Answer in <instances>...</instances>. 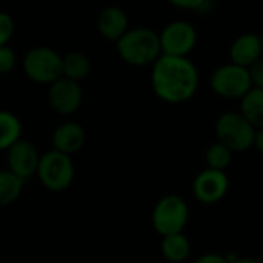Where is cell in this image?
Listing matches in <instances>:
<instances>
[{"label": "cell", "instance_id": "1", "mask_svg": "<svg viewBox=\"0 0 263 263\" xmlns=\"http://www.w3.org/2000/svg\"><path fill=\"white\" fill-rule=\"evenodd\" d=\"M151 86L154 94L171 105L191 100L199 89V71L190 57L162 54L151 66Z\"/></svg>", "mask_w": 263, "mask_h": 263}, {"label": "cell", "instance_id": "2", "mask_svg": "<svg viewBox=\"0 0 263 263\" xmlns=\"http://www.w3.org/2000/svg\"><path fill=\"white\" fill-rule=\"evenodd\" d=\"M119 57L129 66H153L162 55L160 37L151 28H129L116 43Z\"/></svg>", "mask_w": 263, "mask_h": 263}, {"label": "cell", "instance_id": "3", "mask_svg": "<svg viewBox=\"0 0 263 263\" xmlns=\"http://www.w3.org/2000/svg\"><path fill=\"white\" fill-rule=\"evenodd\" d=\"M63 55L51 46H34L31 48L22 62L25 76L40 85H51L63 76L62 69Z\"/></svg>", "mask_w": 263, "mask_h": 263}, {"label": "cell", "instance_id": "4", "mask_svg": "<svg viewBox=\"0 0 263 263\" xmlns=\"http://www.w3.org/2000/svg\"><path fill=\"white\" fill-rule=\"evenodd\" d=\"M40 183L51 193H62L66 191L76 176L74 162L71 156L63 154L60 151L51 149L42 154L40 163L35 174Z\"/></svg>", "mask_w": 263, "mask_h": 263}, {"label": "cell", "instance_id": "5", "mask_svg": "<svg viewBox=\"0 0 263 263\" xmlns=\"http://www.w3.org/2000/svg\"><path fill=\"white\" fill-rule=\"evenodd\" d=\"M216 136L220 143L233 153L247 151L254 146L256 128L240 112H225L216 122Z\"/></svg>", "mask_w": 263, "mask_h": 263}, {"label": "cell", "instance_id": "6", "mask_svg": "<svg viewBox=\"0 0 263 263\" xmlns=\"http://www.w3.org/2000/svg\"><path fill=\"white\" fill-rule=\"evenodd\" d=\"M210 88L219 97L240 100L253 88L250 71L231 62L220 65L210 76Z\"/></svg>", "mask_w": 263, "mask_h": 263}, {"label": "cell", "instance_id": "7", "mask_svg": "<svg viewBox=\"0 0 263 263\" xmlns=\"http://www.w3.org/2000/svg\"><path fill=\"white\" fill-rule=\"evenodd\" d=\"M190 211L186 202L179 196H166L157 202L153 211V227L162 236L183 233Z\"/></svg>", "mask_w": 263, "mask_h": 263}, {"label": "cell", "instance_id": "8", "mask_svg": "<svg viewBox=\"0 0 263 263\" xmlns=\"http://www.w3.org/2000/svg\"><path fill=\"white\" fill-rule=\"evenodd\" d=\"M162 54L174 57H190L199 42L197 29L193 23L183 18L173 20L159 32Z\"/></svg>", "mask_w": 263, "mask_h": 263}, {"label": "cell", "instance_id": "9", "mask_svg": "<svg viewBox=\"0 0 263 263\" xmlns=\"http://www.w3.org/2000/svg\"><path fill=\"white\" fill-rule=\"evenodd\" d=\"M48 102L60 116L74 114L83 102V88L80 82L62 76L48 89Z\"/></svg>", "mask_w": 263, "mask_h": 263}, {"label": "cell", "instance_id": "10", "mask_svg": "<svg viewBox=\"0 0 263 263\" xmlns=\"http://www.w3.org/2000/svg\"><path fill=\"white\" fill-rule=\"evenodd\" d=\"M40 157L42 154H39V149L34 143L20 139L6 151V170L25 182L37 174Z\"/></svg>", "mask_w": 263, "mask_h": 263}, {"label": "cell", "instance_id": "11", "mask_svg": "<svg viewBox=\"0 0 263 263\" xmlns=\"http://www.w3.org/2000/svg\"><path fill=\"white\" fill-rule=\"evenodd\" d=\"M228 188H230V180L225 171L211 170V168L202 171L196 177L193 185L196 199L205 205H213L220 202L227 196Z\"/></svg>", "mask_w": 263, "mask_h": 263}, {"label": "cell", "instance_id": "12", "mask_svg": "<svg viewBox=\"0 0 263 263\" xmlns=\"http://www.w3.org/2000/svg\"><path fill=\"white\" fill-rule=\"evenodd\" d=\"M263 57L260 34L245 32L237 35L230 46V60L243 68H250L254 62Z\"/></svg>", "mask_w": 263, "mask_h": 263}, {"label": "cell", "instance_id": "13", "mask_svg": "<svg viewBox=\"0 0 263 263\" xmlns=\"http://www.w3.org/2000/svg\"><path fill=\"white\" fill-rule=\"evenodd\" d=\"M96 25L103 39L117 43L122 35L129 29V18L122 8L111 5L105 6L99 12Z\"/></svg>", "mask_w": 263, "mask_h": 263}, {"label": "cell", "instance_id": "14", "mask_svg": "<svg viewBox=\"0 0 263 263\" xmlns=\"http://www.w3.org/2000/svg\"><path fill=\"white\" fill-rule=\"evenodd\" d=\"M86 142V131L77 122H63L52 133V149L72 156L79 153Z\"/></svg>", "mask_w": 263, "mask_h": 263}, {"label": "cell", "instance_id": "15", "mask_svg": "<svg viewBox=\"0 0 263 263\" xmlns=\"http://www.w3.org/2000/svg\"><path fill=\"white\" fill-rule=\"evenodd\" d=\"M240 114L256 128H263V89L251 88L240 99Z\"/></svg>", "mask_w": 263, "mask_h": 263}, {"label": "cell", "instance_id": "16", "mask_svg": "<svg viewBox=\"0 0 263 263\" xmlns=\"http://www.w3.org/2000/svg\"><path fill=\"white\" fill-rule=\"evenodd\" d=\"M20 119L6 109H0V151H8L17 140L22 139Z\"/></svg>", "mask_w": 263, "mask_h": 263}, {"label": "cell", "instance_id": "17", "mask_svg": "<svg viewBox=\"0 0 263 263\" xmlns=\"http://www.w3.org/2000/svg\"><path fill=\"white\" fill-rule=\"evenodd\" d=\"M62 69H63L65 77L82 82L91 72V60L85 52L71 51V52L63 55Z\"/></svg>", "mask_w": 263, "mask_h": 263}, {"label": "cell", "instance_id": "18", "mask_svg": "<svg viewBox=\"0 0 263 263\" xmlns=\"http://www.w3.org/2000/svg\"><path fill=\"white\" fill-rule=\"evenodd\" d=\"M160 250L165 259H168L170 262L179 263L188 259L191 243L186 236H183V233H179L173 236H165L160 243Z\"/></svg>", "mask_w": 263, "mask_h": 263}, {"label": "cell", "instance_id": "19", "mask_svg": "<svg viewBox=\"0 0 263 263\" xmlns=\"http://www.w3.org/2000/svg\"><path fill=\"white\" fill-rule=\"evenodd\" d=\"M23 180L9 170H0V206H9L18 200L23 191Z\"/></svg>", "mask_w": 263, "mask_h": 263}, {"label": "cell", "instance_id": "20", "mask_svg": "<svg viewBox=\"0 0 263 263\" xmlns=\"http://www.w3.org/2000/svg\"><path fill=\"white\" fill-rule=\"evenodd\" d=\"M206 163L208 168L211 170H219V171H225L231 160H233V151L230 148H227L223 143L217 142L214 145H211L206 151Z\"/></svg>", "mask_w": 263, "mask_h": 263}, {"label": "cell", "instance_id": "21", "mask_svg": "<svg viewBox=\"0 0 263 263\" xmlns=\"http://www.w3.org/2000/svg\"><path fill=\"white\" fill-rule=\"evenodd\" d=\"M166 2L170 5H173L174 8L193 11V12H199V14L208 12L213 6V0H166Z\"/></svg>", "mask_w": 263, "mask_h": 263}, {"label": "cell", "instance_id": "22", "mask_svg": "<svg viewBox=\"0 0 263 263\" xmlns=\"http://www.w3.org/2000/svg\"><path fill=\"white\" fill-rule=\"evenodd\" d=\"M17 65V54L9 45L0 46V76H6L14 71Z\"/></svg>", "mask_w": 263, "mask_h": 263}, {"label": "cell", "instance_id": "23", "mask_svg": "<svg viewBox=\"0 0 263 263\" xmlns=\"http://www.w3.org/2000/svg\"><path fill=\"white\" fill-rule=\"evenodd\" d=\"M15 31V23L11 14L0 11V46L8 45Z\"/></svg>", "mask_w": 263, "mask_h": 263}, {"label": "cell", "instance_id": "24", "mask_svg": "<svg viewBox=\"0 0 263 263\" xmlns=\"http://www.w3.org/2000/svg\"><path fill=\"white\" fill-rule=\"evenodd\" d=\"M250 77H251V83L254 88H262L263 89V57H260L257 62H254L250 68Z\"/></svg>", "mask_w": 263, "mask_h": 263}, {"label": "cell", "instance_id": "25", "mask_svg": "<svg viewBox=\"0 0 263 263\" xmlns=\"http://www.w3.org/2000/svg\"><path fill=\"white\" fill-rule=\"evenodd\" d=\"M196 263H230L228 259H225L220 254H214V253H208L205 256H202L200 259H197Z\"/></svg>", "mask_w": 263, "mask_h": 263}, {"label": "cell", "instance_id": "26", "mask_svg": "<svg viewBox=\"0 0 263 263\" xmlns=\"http://www.w3.org/2000/svg\"><path fill=\"white\" fill-rule=\"evenodd\" d=\"M254 146L263 154V128L256 129V137H254Z\"/></svg>", "mask_w": 263, "mask_h": 263}, {"label": "cell", "instance_id": "27", "mask_svg": "<svg viewBox=\"0 0 263 263\" xmlns=\"http://www.w3.org/2000/svg\"><path fill=\"white\" fill-rule=\"evenodd\" d=\"M230 263H260L259 260H254V259H236Z\"/></svg>", "mask_w": 263, "mask_h": 263}, {"label": "cell", "instance_id": "28", "mask_svg": "<svg viewBox=\"0 0 263 263\" xmlns=\"http://www.w3.org/2000/svg\"><path fill=\"white\" fill-rule=\"evenodd\" d=\"M260 40H262V49H263V32L260 34Z\"/></svg>", "mask_w": 263, "mask_h": 263}]
</instances>
